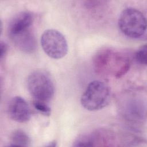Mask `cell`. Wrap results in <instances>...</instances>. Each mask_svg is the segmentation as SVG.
Segmentation results:
<instances>
[{
    "mask_svg": "<svg viewBox=\"0 0 147 147\" xmlns=\"http://www.w3.org/2000/svg\"><path fill=\"white\" fill-rule=\"evenodd\" d=\"M93 64L97 73L119 78L129 71L130 60L128 56L120 51L103 48L95 54Z\"/></svg>",
    "mask_w": 147,
    "mask_h": 147,
    "instance_id": "cell-1",
    "label": "cell"
},
{
    "mask_svg": "<svg viewBox=\"0 0 147 147\" xmlns=\"http://www.w3.org/2000/svg\"><path fill=\"white\" fill-rule=\"evenodd\" d=\"M110 90L109 87L100 80L90 82L82 94L80 102L88 111H97L105 107L109 102Z\"/></svg>",
    "mask_w": 147,
    "mask_h": 147,
    "instance_id": "cell-2",
    "label": "cell"
},
{
    "mask_svg": "<svg viewBox=\"0 0 147 147\" xmlns=\"http://www.w3.org/2000/svg\"><path fill=\"white\" fill-rule=\"evenodd\" d=\"M118 24L121 32L132 38L142 37L146 29L145 16L141 11L133 7L126 8L121 12Z\"/></svg>",
    "mask_w": 147,
    "mask_h": 147,
    "instance_id": "cell-3",
    "label": "cell"
},
{
    "mask_svg": "<svg viewBox=\"0 0 147 147\" xmlns=\"http://www.w3.org/2000/svg\"><path fill=\"white\" fill-rule=\"evenodd\" d=\"M28 88L34 100L47 102L53 97L55 86L50 76L41 70L32 72L28 78Z\"/></svg>",
    "mask_w": 147,
    "mask_h": 147,
    "instance_id": "cell-4",
    "label": "cell"
},
{
    "mask_svg": "<svg viewBox=\"0 0 147 147\" xmlns=\"http://www.w3.org/2000/svg\"><path fill=\"white\" fill-rule=\"evenodd\" d=\"M41 45L44 52L54 59L63 58L68 52L65 37L56 29H47L43 32L41 36Z\"/></svg>",
    "mask_w": 147,
    "mask_h": 147,
    "instance_id": "cell-5",
    "label": "cell"
},
{
    "mask_svg": "<svg viewBox=\"0 0 147 147\" xmlns=\"http://www.w3.org/2000/svg\"><path fill=\"white\" fill-rule=\"evenodd\" d=\"M7 111L10 118L17 122H27L31 117L30 109L28 103L24 98L18 96L10 100Z\"/></svg>",
    "mask_w": 147,
    "mask_h": 147,
    "instance_id": "cell-6",
    "label": "cell"
},
{
    "mask_svg": "<svg viewBox=\"0 0 147 147\" xmlns=\"http://www.w3.org/2000/svg\"><path fill=\"white\" fill-rule=\"evenodd\" d=\"M33 20V14L29 11H23L17 14L11 19L8 26V33L10 37L30 29Z\"/></svg>",
    "mask_w": 147,
    "mask_h": 147,
    "instance_id": "cell-7",
    "label": "cell"
},
{
    "mask_svg": "<svg viewBox=\"0 0 147 147\" xmlns=\"http://www.w3.org/2000/svg\"><path fill=\"white\" fill-rule=\"evenodd\" d=\"M16 46L21 51L31 53L36 48V40L33 32L30 29L10 37Z\"/></svg>",
    "mask_w": 147,
    "mask_h": 147,
    "instance_id": "cell-8",
    "label": "cell"
},
{
    "mask_svg": "<svg viewBox=\"0 0 147 147\" xmlns=\"http://www.w3.org/2000/svg\"><path fill=\"white\" fill-rule=\"evenodd\" d=\"M10 146H29L30 145V139L29 136L23 130H15L10 136Z\"/></svg>",
    "mask_w": 147,
    "mask_h": 147,
    "instance_id": "cell-9",
    "label": "cell"
},
{
    "mask_svg": "<svg viewBox=\"0 0 147 147\" xmlns=\"http://www.w3.org/2000/svg\"><path fill=\"white\" fill-rule=\"evenodd\" d=\"M135 59L136 61L142 65H146L147 63V49L146 45H142L136 52L135 54Z\"/></svg>",
    "mask_w": 147,
    "mask_h": 147,
    "instance_id": "cell-10",
    "label": "cell"
},
{
    "mask_svg": "<svg viewBox=\"0 0 147 147\" xmlns=\"http://www.w3.org/2000/svg\"><path fill=\"white\" fill-rule=\"evenodd\" d=\"M34 107L39 112L45 115H49L51 114V108L47 104V102L34 100L33 103Z\"/></svg>",
    "mask_w": 147,
    "mask_h": 147,
    "instance_id": "cell-11",
    "label": "cell"
},
{
    "mask_svg": "<svg viewBox=\"0 0 147 147\" xmlns=\"http://www.w3.org/2000/svg\"><path fill=\"white\" fill-rule=\"evenodd\" d=\"M1 54H0V57H1V60H2L3 58L5 56L6 52L7 51V46L6 44L3 41L1 42Z\"/></svg>",
    "mask_w": 147,
    "mask_h": 147,
    "instance_id": "cell-12",
    "label": "cell"
},
{
    "mask_svg": "<svg viewBox=\"0 0 147 147\" xmlns=\"http://www.w3.org/2000/svg\"><path fill=\"white\" fill-rule=\"evenodd\" d=\"M57 142L55 141H52V142H50L48 145H47L46 146H56L57 145Z\"/></svg>",
    "mask_w": 147,
    "mask_h": 147,
    "instance_id": "cell-13",
    "label": "cell"
}]
</instances>
